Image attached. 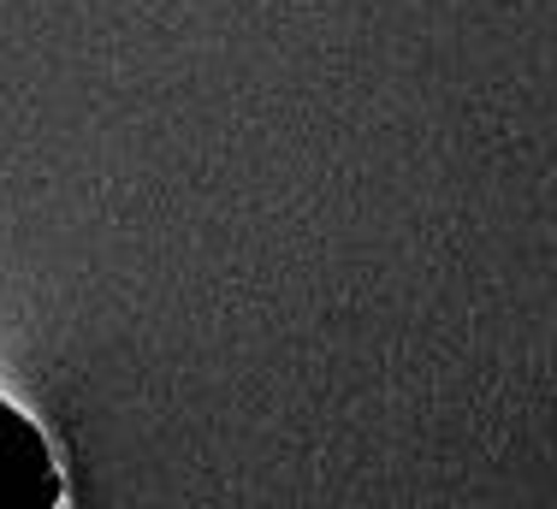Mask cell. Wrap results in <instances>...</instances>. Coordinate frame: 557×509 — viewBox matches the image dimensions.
I'll return each instance as SVG.
<instances>
[{
  "label": "cell",
  "instance_id": "obj_1",
  "mask_svg": "<svg viewBox=\"0 0 557 509\" xmlns=\"http://www.w3.org/2000/svg\"><path fill=\"white\" fill-rule=\"evenodd\" d=\"M0 509H77L72 468L54 433L7 392H0Z\"/></svg>",
  "mask_w": 557,
  "mask_h": 509
}]
</instances>
